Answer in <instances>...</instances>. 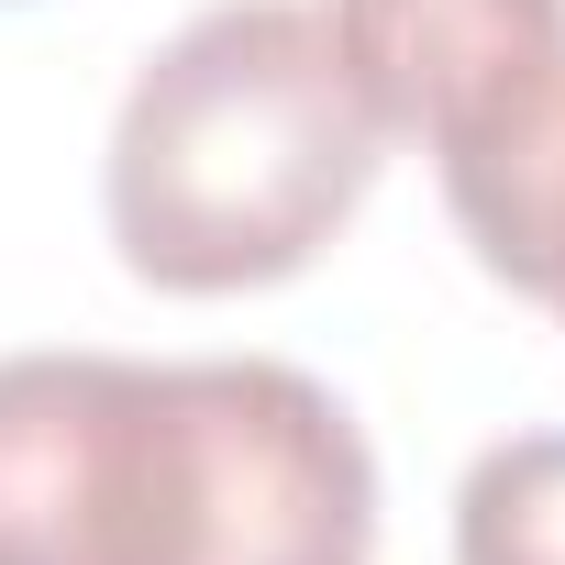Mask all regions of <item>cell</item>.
<instances>
[{
  "instance_id": "cell-4",
  "label": "cell",
  "mask_w": 565,
  "mask_h": 565,
  "mask_svg": "<svg viewBox=\"0 0 565 565\" xmlns=\"http://www.w3.org/2000/svg\"><path fill=\"white\" fill-rule=\"evenodd\" d=\"M433 178H444V211L477 244V266L565 322V67H543L510 111H488L466 145H444Z\"/></svg>"
},
{
  "instance_id": "cell-1",
  "label": "cell",
  "mask_w": 565,
  "mask_h": 565,
  "mask_svg": "<svg viewBox=\"0 0 565 565\" xmlns=\"http://www.w3.org/2000/svg\"><path fill=\"white\" fill-rule=\"evenodd\" d=\"M377 455L277 355H0V565H366Z\"/></svg>"
},
{
  "instance_id": "cell-2",
  "label": "cell",
  "mask_w": 565,
  "mask_h": 565,
  "mask_svg": "<svg viewBox=\"0 0 565 565\" xmlns=\"http://www.w3.org/2000/svg\"><path fill=\"white\" fill-rule=\"evenodd\" d=\"M388 167L333 23L311 0H211L122 89L100 211L145 289L233 300L300 277Z\"/></svg>"
},
{
  "instance_id": "cell-3",
  "label": "cell",
  "mask_w": 565,
  "mask_h": 565,
  "mask_svg": "<svg viewBox=\"0 0 565 565\" xmlns=\"http://www.w3.org/2000/svg\"><path fill=\"white\" fill-rule=\"evenodd\" d=\"M322 23L388 145H466L543 67H565V0H322Z\"/></svg>"
},
{
  "instance_id": "cell-5",
  "label": "cell",
  "mask_w": 565,
  "mask_h": 565,
  "mask_svg": "<svg viewBox=\"0 0 565 565\" xmlns=\"http://www.w3.org/2000/svg\"><path fill=\"white\" fill-rule=\"evenodd\" d=\"M455 565H565V433H510L455 477Z\"/></svg>"
}]
</instances>
